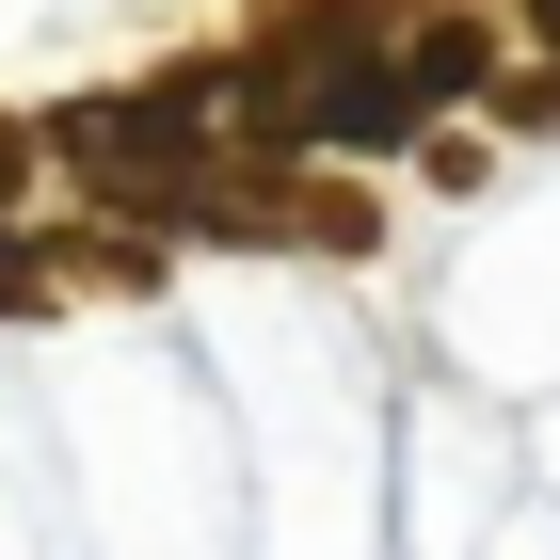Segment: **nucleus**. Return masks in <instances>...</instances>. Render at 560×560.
I'll use <instances>...</instances> for the list:
<instances>
[{
	"instance_id": "f03ea898",
	"label": "nucleus",
	"mask_w": 560,
	"mask_h": 560,
	"mask_svg": "<svg viewBox=\"0 0 560 560\" xmlns=\"http://www.w3.org/2000/svg\"><path fill=\"white\" fill-rule=\"evenodd\" d=\"M528 16H545V33H560V0H528Z\"/></svg>"
},
{
	"instance_id": "f257e3e1",
	"label": "nucleus",
	"mask_w": 560,
	"mask_h": 560,
	"mask_svg": "<svg viewBox=\"0 0 560 560\" xmlns=\"http://www.w3.org/2000/svg\"><path fill=\"white\" fill-rule=\"evenodd\" d=\"M16 176H33V129H0V209H16Z\"/></svg>"
}]
</instances>
